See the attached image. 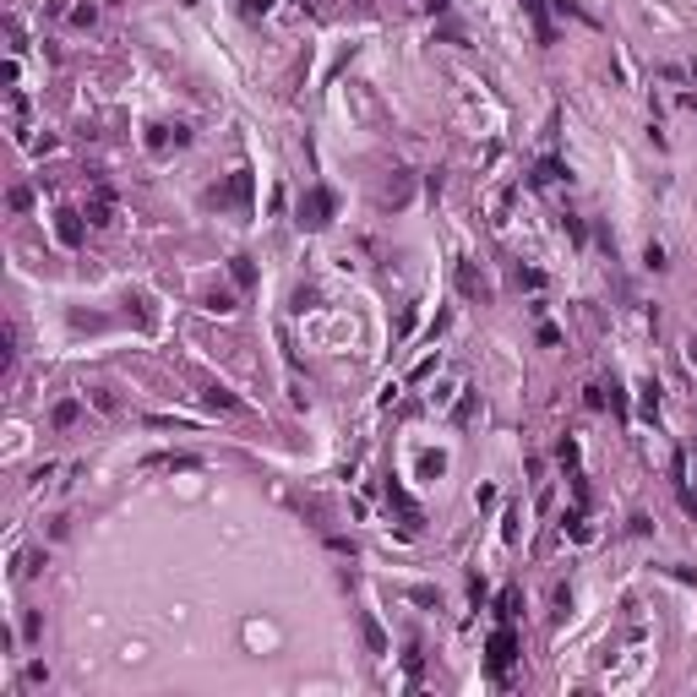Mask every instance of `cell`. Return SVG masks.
I'll return each instance as SVG.
<instances>
[{"label":"cell","mask_w":697,"mask_h":697,"mask_svg":"<svg viewBox=\"0 0 697 697\" xmlns=\"http://www.w3.org/2000/svg\"><path fill=\"white\" fill-rule=\"evenodd\" d=\"M332 224V191L327 185H310L306 202H300V229H327Z\"/></svg>","instance_id":"6da1fadb"},{"label":"cell","mask_w":697,"mask_h":697,"mask_svg":"<svg viewBox=\"0 0 697 697\" xmlns=\"http://www.w3.org/2000/svg\"><path fill=\"white\" fill-rule=\"evenodd\" d=\"M513 659H517V632H513V621H501L496 637H491V670H496V676H507Z\"/></svg>","instance_id":"7a4b0ae2"},{"label":"cell","mask_w":697,"mask_h":697,"mask_svg":"<svg viewBox=\"0 0 697 697\" xmlns=\"http://www.w3.org/2000/svg\"><path fill=\"white\" fill-rule=\"evenodd\" d=\"M246 196H251V175H246V169H240V175H234V180H229L224 191H207V202H213V207H229V202H246Z\"/></svg>","instance_id":"3957f363"},{"label":"cell","mask_w":697,"mask_h":697,"mask_svg":"<svg viewBox=\"0 0 697 697\" xmlns=\"http://www.w3.org/2000/svg\"><path fill=\"white\" fill-rule=\"evenodd\" d=\"M458 289H463V294H469V300H485V294H491V284H485V272H474L469 262L458 267Z\"/></svg>","instance_id":"277c9868"},{"label":"cell","mask_w":697,"mask_h":697,"mask_svg":"<svg viewBox=\"0 0 697 697\" xmlns=\"http://www.w3.org/2000/svg\"><path fill=\"white\" fill-rule=\"evenodd\" d=\"M523 11H529V22H534V33H539V44H551V39H555V27H551V17H545V0H523Z\"/></svg>","instance_id":"5b68a950"},{"label":"cell","mask_w":697,"mask_h":697,"mask_svg":"<svg viewBox=\"0 0 697 697\" xmlns=\"http://www.w3.org/2000/svg\"><path fill=\"white\" fill-rule=\"evenodd\" d=\"M360 632H365V643H370V654H387V632L370 621V615H360Z\"/></svg>","instance_id":"8992f818"},{"label":"cell","mask_w":697,"mask_h":697,"mask_svg":"<svg viewBox=\"0 0 697 697\" xmlns=\"http://www.w3.org/2000/svg\"><path fill=\"white\" fill-rule=\"evenodd\" d=\"M561 175H567V169H561V158H539V169H534V185H555Z\"/></svg>","instance_id":"52a82bcc"},{"label":"cell","mask_w":697,"mask_h":697,"mask_svg":"<svg viewBox=\"0 0 697 697\" xmlns=\"http://www.w3.org/2000/svg\"><path fill=\"white\" fill-rule=\"evenodd\" d=\"M87 218H93V224H109V218H115V202H109V191H99V196H93Z\"/></svg>","instance_id":"ba28073f"},{"label":"cell","mask_w":697,"mask_h":697,"mask_svg":"<svg viewBox=\"0 0 697 697\" xmlns=\"http://www.w3.org/2000/svg\"><path fill=\"white\" fill-rule=\"evenodd\" d=\"M55 229H61L65 246H82V224H77V213H61V224H55Z\"/></svg>","instance_id":"9c48e42d"},{"label":"cell","mask_w":697,"mask_h":697,"mask_svg":"<svg viewBox=\"0 0 697 697\" xmlns=\"http://www.w3.org/2000/svg\"><path fill=\"white\" fill-rule=\"evenodd\" d=\"M496 615H501V621H513V615H517V589H501V599H496Z\"/></svg>","instance_id":"30bf717a"},{"label":"cell","mask_w":697,"mask_h":697,"mask_svg":"<svg viewBox=\"0 0 697 697\" xmlns=\"http://www.w3.org/2000/svg\"><path fill=\"white\" fill-rule=\"evenodd\" d=\"M77 414H82V409L65 398V403H55V425H77Z\"/></svg>","instance_id":"8fae6325"},{"label":"cell","mask_w":697,"mask_h":697,"mask_svg":"<svg viewBox=\"0 0 697 697\" xmlns=\"http://www.w3.org/2000/svg\"><path fill=\"white\" fill-rule=\"evenodd\" d=\"M207 403H213V409H234V398H229L224 387H207Z\"/></svg>","instance_id":"7c38bea8"},{"label":"cell","mask_w":697,"mask_h":697,"mask_svg":"<svg viewBox=\"0 0 697 697\" xmlns=\"http://www.w3.org/2000/svg\"><path fill=\"white\" fill-rule=\"evenodd\" d=\"M251 278H256V267H251L246 256H234V284H251Z\"/></svg>","instance_id":"4fadbf2b"},{"label":"cell","mask_w":697,"mask_h":697,"mask_svg":"<svg viewBox=\"0 0 697 697\" xmlns=\"http://www.w3.org/2000/svg\"><path fill=\"white\" fill-rule=\"evenodd\" d=\"M87 398H93V409H103V414L115 409V398H109V392H103V387H93V392H87Z\"/></svg>","instance_id":"5bb4252c"},{"label":"cell","mask_w":697,"mask_h":697,"mask_svg":"<svg viewBox=\"0 0 697 697\" xmlns=\"http://www.w3.org/2000/svg\"><path fill=\"white\" fill-rule=\"evenodd\" d=\"M11 207H17V213H22V207H33V191H27V185H17V191H11Z\"/></svg>","instance_id":"9a60e30c"},{"label":"cell","mask_w":697,"mask_h":697,"mask_svg":"<svg viewBox=\"0 0 697 697\" xmlns=\"http://www.w3.org/2000/svg\"><path fill=\"white\" fill-rule=\"evenodd\" d=\"M425 6H431V11H447V0H425Z\"/></svg>","instance_id":"2e32d148"}]
</instances>
